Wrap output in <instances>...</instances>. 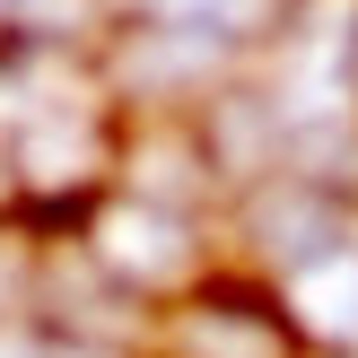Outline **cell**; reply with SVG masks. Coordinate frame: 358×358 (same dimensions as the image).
<instances>
[{
  "mask_svg": "<svg viewBox=\"0 0 358 358\" xmlns=\"http://www.w3.org/2000/svg\"><path fill=\"white\" fill-rule=\"evenodd\" d=\"M157 350L166 358H315L297 306L254 271H201L184 297H166Z\"/></svg>",
  "mask_w": 358,
  "mask_h": 358,
  "instance_id": "cell-1",
  "label": "cell"
},
{
  "mask_svg": "<svg viewBox=\"0 0 358 358\" xmlns=\"http://www.w3.org/2000/svg\"><path fill=\"white\" fill-rule=\"evenodd\" d=\"M87 262H96L105 289H122L131 306H166L201 280V236H192V210H157V201H131V192H105L87 210L79 236Z\"/></svg>",
  "mask_w": 358,
  "mask_h": 358,
  "instance_id": "cell-2",
  "label": "cell"
},
{
  "mask_svg": "<svg viewBox=\"0 0 358 358\" xmlns=\"http://www.w3.org/2000/svg\"><path fill=\"white\" fill-rule=\"evenodd\" d=\"M236 236H245V262H254V280H271V289H289V280L324 271L332 254H350V201L332 184H315V175L280 166L262 175V184L236 192Z\"/></svg>",
  "mask_w": 358,
  "mask_h": 358,
  "instance_id": "cell-3",
  "label": "cell"
}]
</instances>
